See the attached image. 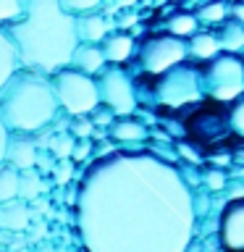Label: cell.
Instances as JSON below:
<instances>
[{
	"mask_svg": "<svg viewBox=\"0 0 244 252\" xmlns=\"http://www.w3.org/2000/svg\"><path fill=\"white\" fill-rule=\"evenodd\" d=\"M113 116H116L113 110H108L105 105H100V108L92 113V124H94V126H113V124H116Z\"/></svg>",
	"mask_w": 244,
	"mask_h": 252,
	"instance_id": "cell-28",
	"label": "cell"
},
{
	"mask_svg": "<svg viewBox=\"0 0 244 252\" xmlns=\"http://www.w3.org/2000/svg\"><path fill=\"white\" fill-rule=\"evenodd\" d=\"M0 252H11V250H5V247H0Z\"/></svg>",
	"mask_w": 244,
	"mask_h": 252,
	"instance_id": "cell-34",
	"label": "cell"
},
{
	"mask_svg": "<svg viewBox=\"0 0 244 252\" xmlns=\"http://www.w3.org/2000/svg\"><path fill=\"white\" fill-rule=\"evenodd\" d=\"M92 129H94V124H92V121H87V118H76L74 126H71L74 137H79V139H87V137L92 134Z\"/></svg>",
	"mask_w": 244,
	"mask_h": 252,
	"instance_id": "cell-29",
	"label": "cell"
},
{
	"mask_svg": "<svg viewBox=\"0 0 244 252\" xmlns=\"http://www.w3.org/2000/svg\"><path fill=\"white\" fill-rule=\"evenodd\" d=\"M27 0H0V29H11L16 21L24 19Z\"/></svg>",
	"mask_w": 244,
	"mask_h": 252,
	"instance_id": "cell-20",
	"label": "cell"
},
{
	"mask_svg": "<svg viewBox=\"0 0 244 252\" xmlns=\"http://www.w3.org/2000/svg\"><path fill=\"white\" fill-rule=\"evenodd\" d=\"M53 79L21 68L0 92V118L11 134H39L58 116Z\"/></svg>",
	"mask_w": 244,
	"mask_h": 252,
	"instance_id": "cell-3",
	"label": "cell"
},
{
	"mask_svg": "<svg viewBox=\"0 0 244 252\" xmlns=\"http://www.w3.org/2000/svg\"><path fill=\"white\" fill-rule=\"evenodd\" d=\"M102 53H105V61L113 63V66H121L123 61H129V55L134 50V39L126 32H110L108 39L100 45Z\"/></svg>",
	"mask_w": 244,
	"mask_h": 252,
	"instance_id": "cell-14",
	"label": "cell"
},
{
	"mask_svg": "<svg viewBox=\"0 0 244 252\" xmlns=\"http://www.w3.org/2000/svg\"><path fill=\"white\" fill-rule=\"evenodd\" d=\"M218 234L226 252H244V197L226 202L218 218Z\"/></svg>",
	"mask_w": 244,
	"mask_h": 252,
	"instance_id": "cell-9",
	"label": "cell"
},
{
	"mask_svg": "<svg viewBox=\"0 0 244 252\" xmlns=\"http://www.w3.org/2000/svg\"><path fill=\"white\" fill-rule=\"evenodd\" d=\"M19 184H21V173L11 168V165H0V205L19 200Z\"/></svg>",
	"mask_w": 244,
	"mask_h": 252,
	"instance_id": "cell-19",
	"label": "cell"
},
{
	"mask_svg": "<svg viewBox=\"0 0 244 252\" xmlns=\"http://www.w3.org/2000/svg\"><path fill=\"white\" fill-rule=\"evenodd\" d=\"M21 71V61H19V50H16L8 29H0V92L11 79Z\"/></svg>",
	"mask_w": 244,
	"mask_h": 252,
	"instance_id": "cell-13",
	"label": "cell"
},
{
	"mask_svg": "<svg viewBox=\"0 0 244 252\" xmlns=\"http://www.w3.org/2000/svg\"><path fill=\"white\" fill-rule=\"evenodd\" d=\"M39 160V147L37 139L31 134H11L8 139V150H5V163L16 168L19 173L31 171Z\"/></svg>",
	"mask_w": 244,
	"mask_h": 252,
	"instance_id": "cell-10",
	"label": "cell"
},
{
	"mask_svg": "<svg viewBox=\"0 0 244 252\" xmlns=\"http://www.w3.org/2000/svg\"><path fill=\"white\" fill-rule=\"evenodd\" d=\"M8 34L19 50L21 68L50 79L71 68L76 47L82 45L76 19L61 5V0H27L24 19L16 21Z\"/></svg>",
	"mask_w": 244,
	"mask_h": 252,
	"instance_id": "cell-2",
	"label": "cell"
},
{
	"mask_svg": "<svg viewBox=\"0 0 244 252\" xmlns=\"http://www.w3.org/2000/svg\"><path fill=\"white\" fill-rule=\"evenodd\" d=\"M92 153V145H90V139H79L76 142V147H74V155H71V160H87Z\"/></svg>",
	"mask_w": 244,
	"mask_h": 252,
	"instance_id": "cell-30",
	"label": "cell"
},
{
	"mask_svg": "<svg viewBox=\"0 0 244 252\" xmlns=\"http://www.w3.org/2000/svg\"><path fill=\"white\" fill-rule=\"evenodd\" d=\"M226 13H228V5L226 3H208V5L200 8L197 21H202V24H220V21L226 19Z\"/></svg>",
	"mask_w": 244,
	"mask_h": 252,
	"instance_id": "cell-25",
	"label": "cell"
},
{
	"mask_svg": "<svg viewBox=\"0 0 244 252\" xmlns=\"http://www.w3.org/2000/svg\"><path fill=\"white\" fill-rule=\"evenodd\" d=\"M71 176H74V160H61L55 165V181L58 184H68Z\"/></svg>",
	"mask_w": 244,
	"mask_h": 252,
	"instance_id": "cell-27",
	"label": "cell"
},
{
	"mask_svg": "<svg viewBox=\"0 0 244 252\" xmlns=\"http://www.w3.org/2000/svg\"><path fill=\"white\" fill-rule=\"evenodd\" d=\"M110 137L116 142H142L147 137V129H145V124L134 121V118H118L110 126Z\"/></svg>",
	"mask_w": 244,
	"mask_h": 252,
	"instance_id": "cell-17",
	"label": "cell"
},
{
	"mask_svg": "<svg viewBox=\"0 0 244 252\" xmlns=\"http://www.w3.org/2000/svg\"><path fill=\"white\" fill-rule=\"evenodd\" d=\"M61 5L66 8L74 19H79V16H90V13H100V8H102L100 0H61Z\"/></svg>",
	"mask_w": 244,
	"mask_h": 252,
	"instance_id": "cell-23",
	"label": "cell"
},
{
	"mask_svg": "<svg viewBox=\"0 0 244 252\" xmlns=\"http://www.w3.org/2000/svg\"><path fill=\"white\" fill-rule=\"evenodd\" d=\"M202 79L205 76L194 66L181 63V66L171 68L168 74L160 76V82H157V100L168 108H181L186 102H197L205 92Z\"/></svg>",
	"mask_w": 244,
	"mask_h": 252,
	"instance_id": "cell-6",
	"label": "cell"
},
{
	"mask_svg": "<svg viewBox=\"0 0 244 252\" xmlns=\"http://www.w3.org/2000/svg\"><path fill=\"white\" fill-rule=\"evenodd\" d=\"M231 13H234V21L244 27V3H236V5H231Z\"/></svg>",
	"mask_w": 244,
	"mask_h": 252,
	"instance_id": "cell-33",
	"label": "cell"
},
{
	"mask_svg": "<svg viewBox=\"0 0 244 252\" xmlns=\"http://www.w3.org/2000/svg\"><path fill=\"white\" fill-rule=\"evenodd\" d=\"M71 68H76L79 74H87V76H100L102 71L108 68V61H105V53H102L100 45H79L76 53H74V61H71Z\"/></svg>",
	"mask_w": 244,
	"mask_h": 252,
	"instance_id": "cell-11",
	"label": "cell"
},
{
	"mask_svg": "<svg viewBox=\"0 0 244 252\" xmlns=\"http://www.w3.org/2000/svg\"><path fill=\"white\" fill-rule=\"evenodd\" d=\"M8 139H11V131L0 118V165H5V150H8Z\"/></svg>",
	"mask_w": 244,
	"mask_h": 252,
	"instance_id": "cell-31",
	"label": "cell"
},
{
	"mask_svg": "<svg viewBox=\"0 0 244 252\" xmlns=\"http://www.w3.org/2000/svg\"><path fill=\"white\" fill-rule=\"evenodd\" d=\"M0 234H3V231H0Z\"/></svg>",
	"mask_w": 244,
	"mask_h": 252,
	"instance_id": "cell-35",
	"label": "cell"
},
{
	"mask_svg": "<svg viewBox=\"0 0 244 252\" xmlns=\"http://www.w3.org/2000/svg\"><path fill=\"white\" fill-rule=\"evenodd\" d=\"M97 90H100V105L113 110L116 116L129 118L137 108V90H134L131 76L121 66H108L97 76Z\"/></svg>",
	"mask_w": 244,
	"mask_h": 252,
	"instance_id": "cell-8",
	"label": "cell"
},
{
	"mask_svg": "<svg viewBox=\"0 0 244 252\" xmlns=\"http://www.w3.org/2000/svg\"><path fill=\"white\" fill-rule=\"evenodd\" d=\"M208 187L213 189V192H220V189H223V184H226V179H223V173H218V171H210L208 173Z\"/></svg>",
	"mask_w": 244,
	"mask_h": 252,
	"instance_id": "cell-32",
	"label": "cell"
},
{
	"mask_svg": "<svg viewBox=\"0 0 244 252\" xmlns=\"http://www.w3.org/2000/svg\"><path fill=\"white\" fill-rule=\"evenodd\" d=\"M194 197L181 173L147 153H113L84 171L76 228L87 252H186Z\"/></svg>",
	"mask_w": 244,
	"mask_h": 252,
	"instance_id": "cell-1",
	"label": "cell"
},
{
	"mask_svg": "<svg viewBox=\"0 0 244 252\" xmlns=\"http://www.w3.org/2000/svg\"><path fill=\"white\" fill-rule=\"evenodd\" d=\"M76 32L82 45H102L110 34V24L102 13H90L76 19Z\"/></svg>",
	"mask_w": 244,
	"mask_h": 252,
	"instance_id": "cell-12",
	"label": "cell"
},
{
	"mask_svg": "<svg viewBox=\"0 0 244 252\" xmlns=\"http://www.w3.org/2000/svg\"><path fill=\"white\" fill-rule=\"evenodd\" d=\"M186 55H189L186 39L173 37V34H155L142 45L139 61H142V66H145V71L163 76V74H168L171 68L186 63Z\"/></svg>",
	"mask_w": 244,
	"mask_h": 252,
	"instance_id": "cell-7",
	"label": "cell"
},
{
	"mask_svg": "<svg viewBox=\"0 0 244 252\" xmlns=\"http://www.w3.org/2000/svg\"><path fill=\"white\" fill-rule=\"evenodd\" d=\"M215 37L220 42V50L228 53V55H236L239 50H244V27L242 24H236V21L223 24L220 34H215Z\"/></svg>",
	"mask_w": 244,
	"mask_h": 252,
	"instance_id": "cell-18",
	"label": "cell"
},
{
	"mask_svg": "<svg viewBox=\"0 0 244 252\" xmlns=\"http://www.w3.org/2000/svg\"><path fill=\"white\" fill-rule=\"evenodd\" d=\"M29 226V208L24 200L0 205V231H24Z\"/></svg>",
	"mask_w": 244,
	"mask_h": 252,
	"instance_id": "cell-15",
	"label": "cell"
},
{
	"mask_svg": "<svg viewBox=\"0 0 244 252\" xmlns=\"http://www.w3.org/2000/svg\"><path fill=\"white\" fill-rule=\"evenodd\" d=\"M39 192H42V179H39L37 168L24 171L21 173V184H19V200L29 202V200H34Z\"/></svg>",
	"mask_w": 244,
	"mask_h": 252,
	"instance_id": "cell-21",
	"label": "cell"
},
{
	"mask_svg": "<svg viewBox=\"0 0 244 252\" xmlns=\"http://www.w3.org/2000/svg\"><path fill=\"white\" fill-rule=\"evenodd\" d=\"M189 53L194 58H202V61H215L220 55V42L210 32H197L192 37V42H189Z\"/></svg>",
	"mask_w": 244,
	"mask_h": 252,
	"instance_id": "cell-16",
	"label": "cell"
},
{
	"mask_svg": "<svg viewBox=\"0 0 244 252\" xmlns=\"http://www.w3.org/2000/svg\"><path fill=\"white\" fill-rule=\"evenodd\" d=\"M50 147H53V155L58 158V160H71L74 147H76V137L74 134H58V137H53Z\"/></svg>",
	"mask_w": 244,
	"mask_h": 252,
	"instance_id": "cell-24",
	"label": "cell"
},
{
	"mask_svg": "<svg viewBox=\"0 0 244 252\" xmlns=\"http://www.w3.org/2000/svg\"><path fill=\"white\" fill-rule=\"evenodd\" d=\"M53 90L58 97L61 110H66L68 116L84 118L92 116L100 108V90H97V79L79 74L76 68H66L61 74L53 76Z\"/></svg>",
	"mask_w": 244,
	"mask_h": 252,
	"instance_id": "cell-4",
	"label": "cell"
},
{
	"mask_svg": "<svg viewBox=\"0 0 244 252\" xmlns=\"http://www.w3.org/2000/svg\"><path fill=\"white\" fill-rule=\"evenodd\" d=\"M205 92L218 102H234L244 94V63L236 55L220 53L208 63L205 71Z\"/></svg>",
	"mask_w": 244,
	"mask_h": 252,
	"instance_id": "cell-5",
	"label": "cell"
},
{
	"mask_svg": "<svg viewBox=\"0 0 244 252\" xmlns=\"http://www.w3.org/2000/svg\"><path fill=\"white\" fill-rule=\"evenodd\" d=\"M168 32L173 37H194L197 34V16L192 13H179V16H173V19L168 21Z\"/></svg>",
	"mask_w": 244,
	"mask_h": 252,
	"instance_id": "cell-22",
	"label": "cell"
},
{
	"mask_svg": "<svg viewBox=\"0 0 244 252\" xmlns=\"http://www.w3.org/2000/svg\"><path fill=\"white\" fill-rule=\"evenodd\" d=\"M228 126H231V131L244 137V94L239 100H234L231 110H228Z\"/></svg>",
	"mask_w": 244,
	"mask_h": 252,
	"instance_id": "cell-26",
	"label": "cell"
}]
</instances>
